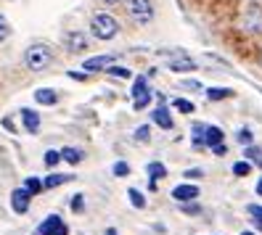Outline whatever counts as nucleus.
Returning a JSON list of instances; mask_svg holds the SVG:
<instances>
[{
	"label": "nucleus",
	"instance_id": "8",
	"mask_svg": "<svg viewBox=\"0 0 262 235\" xmlns=\"http://www.w3.org/2000/svg\"><path fill=\"white\" fill-rule=\"evenodd\" d=\"M29 203H32V193L24 191V187H16V191L11 193V209L16 214H27L29 212Z\"/></svg>",
	"mask_w": 262,
	"mask_h": 235
},
{
	"label": "nucleus",
	"instance_id": "22",
	"mask_svg": "<svg viewBox=\"0 0 262 235\" xmlns=\"http://www.w3.org/2000/svg\"><path fill=\"white\" fill-rule=\"evenodd\" d=\"M230 96H233V90H230V87H209L207 90L209 101H223V98H230Z\"/></svg>",
	"mask_w": 262,
	"mask_h": 235
},
{
	"label": "nucleus",
	"instance_id": "16",
	"mask_svg": "<svg viewBox=\"0 0 262 235\" xmlns=\"http://www.w3.org/2000/svg\"><path fill=\"white\" fill-rule=\"evenodd\" d=\"M61 159H64L67 164H80L85 159V151L74 148V146H64V148H61Z\"/></svg>",
	"mask_w": 262,
	"mask_h": 235
},
{
	"label": "nucleus",
	"instance_id": "9",
	"mask_svg": "<svg viewBox=\"0 0 262 235\" xmlns=\"http://www.w3.org/2000/svg\"><path fill=\"white\" fill-rule=\"evenodd\" d=\"M172 198H175L178 203H191V201L199 198V187H196L193 182H183V185L172 187Z\"/></svg>",
	"mask_w": 262,
	"mask_h": 235
},
{
	"label": "nucleus",
	"instance_id": "34",
	"mask_svg": "<svg viewBox=\"0 0 262 235\" xmlns=\"http://www.w3.org/2000/svg\"><path fill=\"white\" fill-rule=\"evenodd\" d=\"M246 212H249L254 219H262V206H259V203H249V206H246Z\"/></svg>",
	"mask_w": 262,
	"mask_h": 235
},
{
	"label": "nucleus",
	"instance_id": "1",
	"mask_svg": "<svg viewBox=\"0 0 262 235\" xmlns=\"http://www.w3.org/2000/svg\"><path fill=\"white\" fill-rule=\"evenodd\" d=\"M24 64L32 69V72H45V69H51L53 66V51H51V45H45V42H32L27 48L24 53Z\"/></svg>",
	"mask_w": 262,
	"mask_h": 235
},
{
	"label": "nucleus",
	"instance_id": "41",
	"mask_svg": "<svg viewBox=\"0 0 262 235\" xmlns=\"http://www.w3.org/2000/svg\"><path fill=\"white\" fill-rule=\"evenodd\" d=\"M106 235H117V230H114V227H109V230H106Z\"/></svg>",
	"mask_w": 262,
	"mask_h": 235
},
{
	"label": "nucleus",
	"instance_id": "3",
	"mask_svg": "<svg viewBox=\"0 0 262 235\" xmlns=\"http://www.w3.org/2000/svg\"><path fill=\"white\" fill-rule=\"evenodd\" d=\"M238 27L244 32H252V35H262V6L252 3L241 11L238 16Z\"/></svg>",
	"mask_w": 262,
	"mask_h": 235
},
{
	"label": "nucleus",
	"instance_id": "26",
	"mask_svg": "<svg viewBox=\"0 0 262 235\" xmlns=\"http://www.w3.org/2000/svg\"><path fill=\"white\" fill-rule=\"evenodd\" d=\"M172 106L178 108V111H183V114H193V103H191V101H186V98H175V101H172Z\"/></svg>",
	"mask_w": 262,
	"mask_h": 235
},
{
	"label": "nucleus",
	"instance_id": "15",
	"mask_svg": "<svg viewBox=\"0 0 262 235\" xmlns=\"http://www.w3.org/2000/svg\"><path fill=\"white\" fill-rule=\"evenodd\" d=\"M196 69V61L188 56H178L169 61V72H193Z\"/></svg>",
	"mask_w": 262,
	"mask_h": 235
},
{
	"label": "nucleus",
	"instance_id": "38",
	"mask_svg": "<svg viewBox=\"0 0 262 235\" xmlns=\"http://www.w3.org/2000/svg\"><path fill=\"white\" fill-rule=\"evenodd\" d=\"M106 6H117V3H122V0H103Z\"/></svg>",
	"mask_w": 262,
	"mask_h": 235
},
{
	"label": "nucleus",
	"instance_id": "31",
	"mask_svg": "<svg viewBox=\"0 0 262 235\" xmlns=\"http://www.w3.org/2000/svg\"><path fill=\"white\" fill-rule=\"evenodd\" d=\"M148 137H151V127H148V124H141V127L135 130V140H141V143H146Z\"/></svg>",
	"mask_w": 262,
	"mask_h": 235
},
{
	"label": "nucleus",
	"instance_id": "30",
	"mask_svg": "<svg viewBox=\"0 0 262 235\" xmlns=\"http://www.w3.org/2000/svg\"><path fill=\"white\" fill-rule=\"evenodd\" d=\"M82 209H85V196H82V193L72 196V212H74V214H80Z\"/></svg>",
	"mask_w": 262,
	"mask_h": 235
},
{
	"label": "nucleus",
	"instance_id": "35",
	"mask_svg": "<svg viewBox=\"0 0 262 235\" xmlns=\"http://www.w3.org/2000/svg\"><path fill=\"white\" fill-rule=\"evenodd\" d=\"M183 177H188V180H199V177H204V172H202V169H188Z\"/></svg>",
	"mask_w": 262,
	"mask_h": 235
},
{
	"label": "nucleus",
	"instance_id": "23",
	"mask_svg": "<svg viewBox=\"0 0 262 235\" xmlns=\"http://www.w3.org/2000/svg\"><path fill=\"white\" fill-rule=\"evenodd\" d=\"M127 198H130V203H133L135 209H143V206H146V198H143V193L138 191V187H130V191H127Z\"/></svg>",
	"mask_w": 262,
	"mask_h": 235
},
{
	"label": "nucleus",
	"instance_id": "6",
	"mask_svg": "<svg viewBox=\"0 0 262 235\" xmlns=\"http://www.w3.org/2000/svg\"><path fill=\"white\" fill-rule=\"evenodd\" d=\"M151 103V90H148V80L146 77H138V80L133 82V106L141 111V108H146Z\"/></svg>",
	"mask_w": 262,
	"mask_h": 235
},
{
	"label": "nucleus",
	"instance_id": "27",
	"mask_svg": "<svg viewBox=\"0 0 262 235\" xmlns=\"http://www.w3.org/2000/svg\"><path fill=\"white\" fill-rule=\"evenodd\" d=\"M42 161H45V167H56V164L61 161V151H53V148L45 151V159H42Z\"/></svg>",
	"mask_w": 262,
	"mask_h": 235
},
{
	"label": "nucleus",
	"instance_id": "39",
	"mask_svg": "<svg viewBox=\"0 0 262 235\" xmlns=\"http://www.w3.org/2000/svg\"><path fill=\"white\" fill-rule=\"evenodd\" d=\"M254 225H257V230L262 232V219H254Z\"/></svg>",
	"mask_w": 262,
	"mask_h": 235
},
{
	"label": "nucleus",
	"instance_id": "28",
	"mask_svg": "<svg viewBox=\"0 0 262 235\" xmlns=\"http://www.w3.org/2000/svg\"><path fill=\"white\" fill-rule=\"evenodd\" d=\"M11 37V24H8V19L0 13V42H6Z\"/></svg>",
	"mask_w": 262,
	"mask_h": 235
},
{
	"label": "nucleus",
	"instance_id": "5",
	"mask_svg": "<svg viewBox=\"0 0 262 235\" xmlns=\"http://www.w3.org/2000/svg\"><path fill=\"white\" fill-rule=\"evenodd\" d=\"M37 232H40V235H69V225H67L58 214H48V217H45L42 222L37 225Z\"/></svg>",
	"mask_w": 262,
	"mask_h": 235
},
{
	"label": "nucleus",
	"instance_id": "21",
	"mask_svg": "<svg viewBox=\"0 0 262 235\" xmlns=\"http://www.w3.org/2000/svg\"><path fill=\"white\" fill-rule=\"evenodd\" d=\"M191 132H193V146H196V148H204V132H207V124L196 122L193 127H191Z\"/></svg>",
	"mask_w": 262,
	"mask_h": 235
},
{
	"label": "nucleus",
	"instance_id": "12",
	"mask_svg": "<svg viewBox=\"0 0 262 235\" xmlns=\"http://www.w3.org/2000/svg\"><path fill=\"white\" fill-rule=\"evenodd\" d=\"M21 122H24V130L29 135H35L40 130V114L35 111V108H21Z\"/></svg>",
	"mask_w": 262,
	"mask_h": 235
},
{
	"label": "nucleus",
	"instance_id": "17",
	"mask_svg": "<svg viewBox=\"0 0 262 235\" xmlns=\"http://www.w3.org/2000/svg\"><path fill=\"white\" fill-rule=\"evenodd\" d=\"M146 175L151 177V185H157V180L167 177V167H164L162 161H151V164L146 167Z\"/></svg>",
	"mask_w": 262,
	"mask_h": 235
},
{
	"label": "nucleus",
	"instance_id": "24",
	"mask_svg": "<svg viewBox=\"0 0 262 235\" xmlns=\"http://www.w3.org/2000/svg\"><path fill=\"white\" fill-rule=\"evenodd\" d=\"M236 140H238L241 146H246V148L254 146V135H252V130H249V127H241V130L236 132Z\"/></svg>",
	"mask_w": 262,
	"mask_h": 235
},
{
	"label": "nucleus",
	"instance_id": "37",
	"mask_svg": "<svg viewBox=\"0 0 262 235\" xmlns=\"http://www.w3.org/2000/svg\"><path fill=\"white\" fill-rule=\"evenodd\" d=\"M212 153H214V156H225V146H217V148H214Z\"/></svg>",
	"mask_w": 262,
	"mask_h": 235
},
{
	"label": "nucleus",
	"instance_id": "42",
	"mask_svg": "<svg viewBox=\"0 0 262 235\" xmlns=\"http://www.w3.org/2000/svg\"><path fill=\"white\" fill-rule=\"evenodd\" d=\"M241 235H257V232H252V230H246V232H241Z\"/></svg>",
	"mask_w": 262,
	"mask_h": 235
},
{
	"label": "nucleus",
	"instance_id": "40",
	"mask_svg": "<svg viewBox=\"0 0 262 235\" xmlns=\"http://www.w3.org/2000/svg\"><path fill=\"white\" fill-rule=\"evenodd\" d=\"M257 196H262V180L257 182Z\"/></svg>",
	"mask_w": 262,
	"mask_h": 235
},
{
	"label": "nucleus",
	"instance_id": "11",
	"mask_svg": "<svg viewBox=\"0 0 262 235\" xmlns=\"http://www.w3.org/2000/svg\"><path fill=\"white\" fill-rule=\"evenodd\" d=\"M151 119H154V124H159L162 130H172V116H169V108L162 103V106H157L154 108V114H151Z\"/></svg>",
	"mask_w": 262,
	"mask_h": 235
},
{
	"label": "nucleus",
	"instance_id": "4",
	"mask_svg": "<svg viewBox=\"0 0 262 235\" xmlns=\"http://www.w3.org/2000/svg\"><path fill=\"white\" fill-rule=\"evenodd\" d=\"M127 13L133 16V21L148 24L154 19V6L151 0H127Z\"/></svg>",
	"mask_w": 262,
	"mask_h": 235
},
{
	"label": "nucleus",
	"instance_id": "10",
	"mask_svg": "<svg viewBox=\"0 0 262 235\" xmlns=\"http://www.w3.org/2000/svg\"><path fill=\"white\" fill-rule=\"evenodd\" d=\"M109 66H114V56H93L82 64L85 72H101V69H109Z\"/></svg>",
	"mask_w": 262,
	"mask_h": 235
},
{
	"label": "nucleus",
	"instance_id": "33",
	"mask_svg": "<svg viewBox=\"0 0 262 235\" xmlns=\"http://www.w3.org/2000/svg\"><path fill=\"white\" fill-rule=\"evenodd\" d=\"M180 209H183V214H199V212H202L199 203H180Z\"/></svg>",
	"mask_w": 262,
	"mask_h": 235
},
{
	"label": "nucleus",
	"instance_id": "20",
	"mask_svg": "<svg viewBox=\"0 0 262 235\" xmlns=\"http://www.w3.org/2000/svg\"><path fill=\"white\" fill-rule=\"evenodd\" d=\"M244 156H246V161H249V164L262 167V148H259V146H249V148H244Z\"/></svg>",
	"mask_w": 262,
	"mask_h": 235
},
{
	"label": "nucleus",
	"instance_id": "13",
	"mask_svg": "<svg viewBox=\"0 0 262 235\" xmlns=\"http://www.w3.org/2000/svg\"><path fill=\"white\" fill-rule=\"evenodd\" d=\"M204 146L207 148H217V146H225L223 143V130L220 127H214V124H207V132H204Z\"/></svg>",
	"mask_w": 262,
	"mask_h": 235
},
{
	"label": "nucleus",
	"instance_id": "2",
	"mask_svg": "<svg viewBox=\"0 0 262 235\" xmlns=\"http://www.w3.org/2000/svg\"><path fill=\"white\" fill-rule=\"evenodd\" d=\"M90 32H93V37L98 40H114L119 35V21L112 16V13H96L93 19H90Z\"/></svg>",
	"mask_w": 262,
	"mask_h": 235
},
{
	"label": "nucleus",
	"instance_id": "18",
	"mask_svg": "<svg viewBox=\"0 0 262 235\" xmlns=\"http://www.w3.org/2000/svg\"><path fill=\"white\" fill-rule=\"evenodd\" d=\"M74 175H58V172H53V175H48V177H42V185H45V191L48 187H58V185H64V182H69Z\"/></svg>",
	"mask_w": 262,
	"mask_h": 235
},
{
	"label": "nucleus",
	"instance_id": "14",
	"mask_svg": "<svg viewBox=\"0 0 262 235\" xmlns=\"http://www.w3.org/2000/svg\"><path fill=\"white\" fill-rule=\"evenodd\" d=\"M35 101L40 106H56L58 103V92L53 87H40V90H35Z\"/></svg>",
	"mask_w": 262,
	"mask_h": 235
},
{
	"label": "nucleus",
	"instance_id": "32",
	"mask_svg": "<svg viewBox=\"0 0 262 235\" xmlns=\"http://www.w3.org/2000/svg\"><path fill=\"white\" fill-rule=\"evenodd\" d=\"M114 175H117V177H127V175H130V164H127V161H117V164H114Z\"/></svg>",
	"mask_w": 262,
	"mask_h": 235
},
{
	"label": "nucleus",
	"instance_id": "36",
	"mask_svg": "<svg viewBox=\"0 0 262 235\" xmlns=\"http://www.w3.org/2000/svg\"><path fill=\"white\" fill-rule=\"evenodd\" d=\"M183 87H191V90H202V82H196V80H183Z\"/></svg>",
	"mask_w": 262,
	"mask_h": 235
},
{
	"label": "nucleus",
	"instance_id": "19",
	"mask_svg": "<svg viewBox=\"0 0 262 235\" xmlns=\"http://www.w3.org/2000/svg\"><path fill=\"white\" fill-rule=\"evenodd\" d=\"M21 187H24V191H29L32 196H37V193H42V191H45V185H42V177H27Z\"/></svg>",
	"mask_w": 262,
	"mask_h": 235
},
{
	"label": "nucleus",
	"instance_id": "7",
	"mask_svg": "<svg viewBox=\"0 0 262 235\" xmlns=\"http://www.w3.org/2000/svg\"><path fill=\"white\" fill-rule=\"evenodd\" d=\"M64 45L69 53H85L88 45H90V37L85 32H80V29H72V32L64 35Z\"/></svg>",
	"mask_w": 262,
	"mask_h": 235
},
{
	"label": "nucleus",
	"instance_id": "29",
	"mask_svg": "<svg viewBox=\"0 0 262 235\" xmlns=\"http://www.w3.org/2000/svg\"><path fill=\"white\" fill-rule=\"evenodd\" d=\"M106 72H109L112 77H122V80H130V69H125V66H109V69H106Z\"/></svg>",
	"mask_w": 262,
	"mask_h": 235
},
{
	"label": "nucleus",
	"instance_id": "25",
	"mask_svg": "<svg viewBox=\"0 0 262 235\" xmlns=\"http://www.w3.org/2000/svg\"><path fill=\"white\" fill-rule=\"evenodd\" d=\"M249 172H252V164L246 161V159H244V161H236V164H233V175H236V177H246V175H249Z\"/></svg>",
	"mask_w": 262,
	"mask_h": 235
}]
</instances>
